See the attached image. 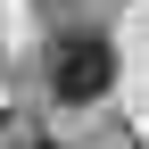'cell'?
<instances>
[{
	"mask_svg": "<svg viewBox=\"0 0 149 149\" xmlns=\"http://www.w3.org/2000/svg\"><path fill=\"white\" fill-rule=\"evenodd\" d=\"M108 83H116V50H108V33L74 25V33H58V42L42 50V91H50L58 108H91V100H108Z\"/></svg>",
	"mask_w": 149,
	"mask_h": 149,
	"instance_id": "cell-1",
	"label": "cell"
}]
</instances>
